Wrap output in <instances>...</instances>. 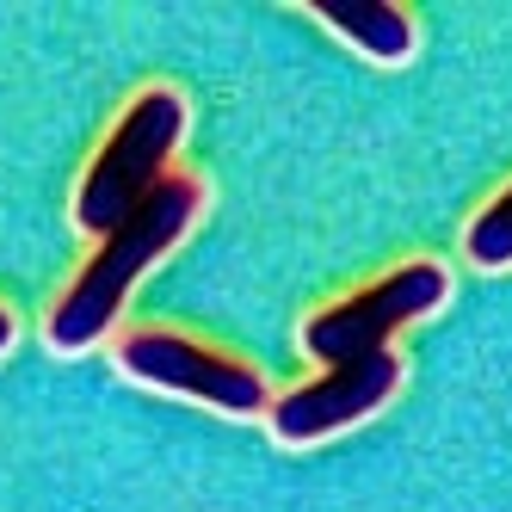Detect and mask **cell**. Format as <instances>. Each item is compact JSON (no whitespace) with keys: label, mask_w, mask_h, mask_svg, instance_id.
<instances>
[{"label":"cell","mask_w":512,"mask_h":512,"mask_svg":"<svg viewBox=\"0 0 512 512\" xmlns=\"http://www.w3.org/2000/svg\"><path fill=\"white\" fill-rule=\"evenodd\" d=\"M198 210H204V186H198L192 173H167L112 235H99V253L75 272V284H68L62 303L50 309L44 340L56 352H87V346H99L105 334H112L124 297L136 290V278L149 272L167 247H179V241L192 235Z\"/></svg>","instance_id":"obj_1"},{"label":"cell","mask_w":512,"mask_h":512,"mask_svg":"<svg viewBox=\"0 0 512 512\" xmlns=\"http://www.w3.org/2000/svg\"><path fill=\"white\" fill-rule=\"evenodd\" d=\"M179 136H186V99L173 87H142L124 105L118 130L99 142V155H93L81 192H75V223L93 229V235H112L124 216L167 179V161L179 149Z\"/></svg>","instance_id":"obj_2"},{"label":"cell","mask_w":512,"mask_h":512,"mask_svg":"<svg viewBox=\"0 0 512 512\" xmlns=\"http://www.w3.org/2000/svg\"><path fill=\"white\" fill-rule=\"evenodd\" d=\"M451 297V272L438 260H408L383 272L377 284L352 290V297L327 303L303 321V352L321 358V364H346V358H364V352H389V340L401 334V327H414L420 315L445 309Z\"/></svg>","instance_id":"obj_3"},{"label":"cell","mask_w":512,"mask_h":512,"mask_svg":"<svg viewBox=\"0 0 512 512\" xmlns=\"http://www.w3.org/2000/svg\"><path fill=\"white\" fill-rule=\"evenodd\" d=\"M118 371L130 383H149V389H167V395H192L216 414H266L272 395H266V377L253 371L247 358L235 352H216L192 334H173V327H136V334L118 340Z\"/></svg>","instance_id":"obj_4"},{"label":"cell","mask_w":512,"mask_h":512,"mask_svg":"<svg viewBox=\"0 0 512 512\" xmlns=\"http://www.w3.org/2000/svg\"><path fill=\"white\" fill-rule=\"evenodd\" d=\"M401 389V358L395 352H364V358H346V364H327L321 377L284 389L266 420H272V438L278 445H321L358 420H371L377 408H389V395Z\"/></svg>","instance_id":"obj_5"},{"label":"cell","mask_w":512,"mask_h":512,"mask_svg":"<svg viewBox=\"0 0 512 512\" xmlns=\"http://www.w3.org/2000/svg\"><path fill=\"white\" fill-rule=\"evenodd\" d=\"M309 13L327 25V31H340V38L352 50H364L371 62H408L420 50V25L408 7H395V0H309Z\"/></svg>","instance_id":"obj_6"},{"label":"cell","mask_w":512,"mask_h":512,"mask_svg":"<svg viewBox=\"0 0 512 512\" xmlns=\"http://www.w3.org/2000/svg\"><path fill=\"white\" fill-rule=\"evenodd\" d=\"M463 260L482 266V272L512 266V186L494 192L482 210L469 216V229H463Z\"/></svg>","instance_id":"obj_7"},{"label":"cell","mask_w":512,"mask_h":512,"mask_svg":"<svg viewBox=\"0 0 512 512\" xmlns=\"http://www.w3.org/2000/svg\"><path fill=\"white\" fill-rule=\"evenodd\" d=\"M19 340V321H13V309H0V352H7Z\"/></svg>","instance_id":"obj_8"}]
</instances>
